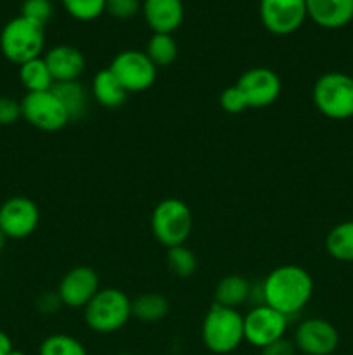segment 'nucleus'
I'll return each mask as SVG.
<instances>
[{"label":"nucleus","instance_id":"f257e3e1","mask_svg":"<svg viewBox=\"0 0 353 355\" xmlns=\"http://www.w3.org/2000/svg\"><path fill=\"white\" fill-rule=\"evenodd\" d=\"M315 284L307 269L294 263L279 266L266 274L260 291L262 304L280 312L284 318L298 315L314 297Z\"/></svg>","mask_w":353,"mask_h":355},{"label":"nucleus","instance_id":"f03ea898","mask_svg":"<svg viewBox=\"0 0 353 355\" xmlns=\"http://www.w3.org/2000/svg\"><path fill=\"white\" fill-rule=\"evenodd\" d=\"M83 319L87 328L97 335L116 333L132 319V300L118 288H100L83 309Z\"/></svg>","mask_w":353,"mask_h":355},{"label":"nucleus","instance_id":"7ed1b4c3","mask_svg":"<svg viewBox=\"0 0 353 355\" xmlns=\"http://www.w3.org/2000/svg\"><path fill=\"white\" fill-rule=\"evenodd\" d=\"M201 338L210 352L218 355L234 352L244 342V315L237 309L213 304L203 319Z\"/></svg>","mask_w":353,"mask_h":355},{"label":"nucleus","instance_id":"20e7f679","mask_svg":"<svg viewBox=\"0 0 353 355\" xmlns=\"http://www.w3.org/2000/svg\"><path fill=\"white\" fill-rule=\"evenodd\" d=\"M45 49V28L19 14L3 24L0 31V52L7 61L21 66L42 58Z\"/></svg>","mask_w":353,"mask_h":355},{"label":"nucleus","instance_id":"39448f33","mask_svg":"<svg viewBox=\"0 0 353 355\" xmlns=\"http://www.w3.org/2000/svg\"><path fill=\"white\" fill-rule=\"evenodd\" d=\"M194 217L190 207L179 198H166L151 214V231L156 241L165 248L185 245L192 234Z\"/></svg>","mask_w":353,"mask_h":355},{"label":"nucleus","instance_id":"423d86ee","mask_svg":"<svg viewBox=\"0 0 353 355\" xmlns=\"http://www.w3.org/2000/svg\"><path fill=\"white\" fill-rule=\"evenodd\" d=\"M314 104L329 120L353 118V76L341 71H329L318 76L314 85Z\"/></svg>","mask_w":353,"mask_h":355},{"label":"nucleus","instance_id":"0eeeda50","mask_svg":"<svg viewBox=\"0 0 353 355\" xmlns=\"http://www.w3.org/2000/svg\"><path fill=\"white\" fill-rule=\"evenodd\" d=\"M109 69L128 94L145 92L158 78V68L152 64L147 54L135 49L118 52L111 61Z\"/></svg>","mask_w":353,"mask_h":355},{"label":"nucleus","instance_id":"6e6552de","mask_svg":"<svg viewBox=\"0 0 353 355\" xmlns=\"http://www.w3.org/2000/svg\"><path fill=\"white\" fill-rule=\"evenodd\" d=\"M21 113L31 127L42 132H59L69 123L68 111L52 90L24 94Z\"/></svg>","mask_w":353,"mask_h":355},{"label":"nucleus","instance_id":"1a4fd4ad","mask_svg":"<svg viewBox=\"0 0 353 355\" xmlns=\"http://www.w3.org/2000/svg\"><path fill=\"white\" fill-rule=\"evenodd\" d=\"M258 10L265 30L277 37L296 33L308 19L305 0H260Z\"/></svg>","mask_w":353,"mask_h":355},{"label":"nucleus","instance_id":"9d476101","mask_svg":"<svg viewBox=\"0 0 353 355\" xmlns=\"http://www.w3.org/2000/svg\"><path fill=\"white\" fill-rule=\"evenodd\" d=\"M40 224V210L30 198L12 196L0 205V232L6 239H26Z\"/></svg>","mask_w":353,"mask_h":355},{"label":"nucleus","instance_id":"9b49d317","mask_svg":"<svg viewBox=\"0 0 353 355\" xmlns=\"http://www.w3.org/2000/svg\"><path fill=\"white\" fill-rule=\"evenodd\" d=\"M289 319L265 304H258L244 315V342L263 349L284 338Z\"/></svg>","mask_w":353,"mask_h":355},{"label":"nucleus","instance_id":"f8f14e48","mask_svg":"<svg viewBox=\"0 0 353 355\" xmlns=\"http://www.w3.org/2000/svg\"><path fill=\"white\" fill-rule=\"evenodd\" d=\"M294 347L305 355H334L339 333L332 322L322 318L303 319L294 331Z\"/></svg>","mask_w":353,"mask_h":355},{"label":"nucleus","instance_id":"ddd939ff","mask_svg":"<svg viewBox=\"0 0 353 355\" xmlns=\"http://www.w3.org/2000/svg\"><path fill=\"white\" fill-rule=\"evenodd\" d=\"M244 96L248 107H266L275 103L282 90L279 75L266 66L249 68L235 82Z\"/></svg>","mask_w":353,"mask_h":355},{"label":"nucleus","instance_id":"4468645a","mask_svg":"<svg viewBox=\"0 0 353 355\" xmlns=\"http://www.w3.org/2000/svg\"><path fill=\"white\" fill-rule=\"evenodd\" d=\"M99 274L89 266H78L69 269L61 277L57 286V297L61 305L69 309H85L87 304L99 293Z\"/></svg>","mask_w":353,"mask_h":355},{"label":"nucleus","instance_id":"2eb2a0df","mask_svg":"<svg viewBox=\"0 0 353 355\" xmlns=\"http://www.w3.org/2000/svg\"><path fill=\"white\" fill-rule=\"evenodd\" d=\"M44 61L54 78V83L78 82L87 66L83 52L73 45L64 44L48 49L47 54L44 55Z\"/></svg>","mask_w":353,"mask_h":355},{"label":"nucleus","instance_id":"dca6fc26","mask_svg":"<svg viewBox=\"0 0 353 355\" xmlns=\"http://www.w3.org/2000/svg\"><path fill=\"white\" fill-rule=\"evenodd\" d=\"M141 12L152 33L168 35L182 26L185 16L182 0H142Z\"/></svg>","mask_w":353,"mask_h":355},{"label":"nucleus","instance_id":"f3484780","mask_svg":"<svg viewBox=\"0 0 353 355\" xmlns=\"http://www.w3.org/2000/svg\"><path fill=\"white\" fill-rule=\"evenodd\" d=\"M307 14L324 30H339L353 21V0H305Z\"/></svg>","mask_w":353,"mask_h":355},{"label":"nucleus","instance_id":"a211bd4d","mask_svg":"<svg viewBox=\"0 0 353 355\" xmlns=\"http://www.w3.org/2000/svg\"><path fill=\"white\" fill-rule=\"evenodd\" d=\"M90 96L93 97V101L99 106L106 107V110H116V107H121L127 103L128 92L121 87V83L111 73V69L104 68L93 76Z\"/></svg>","mask_w":353,"mask_h":355},{"label":"nucleus","instance_id":"6ab92c4d","mask_svg":"<svg viewBox=\"0 0 353 355\" xmlns=\"http://www.w3.org/2000/svg\"><path fill=\"white\" fill-rule=\"evenodd\" d=\"M253 286L244 276L239 274H230L225 276L224 279L218 281L217 288L213 291L215 304L221 305L227 309H237L244 305L251 298Z\"/></svg>","mask_w":353,"mask_h":355},{"label":"nucleus","instance_id":"aec40b11","mask_svg":"<svg viewBox=\"0 0 353 355\" xmlns=\"http://www.w3.org/2000/svg\"><path fill=\"white\" fill-rule=\"evenodd\" d=\"M52 92L59 97L64 110L68 111L69 121L82 120L89 113L90 94L80 82H62L54 83Z\"/></svg>","mask_w":353,"mask_h":355},{"label":"nucleus","instance_id":"412c9836","mask_svg":"<svg viewBox=\"0 0 353 355\" xmlns=\"http://www.w3.org/2000/svg\"><path fill=\"white\" fill-rule=\"evenodd\" d=\"M170 314V302L161 293H142L132 300V318L145 324L163 321Z\"/></svg>","mask_w":353,"mask_h":355},{"label":"nucleus","instance_id":"4be33fe9","mask_svg":"<svg viewBox=\"0 0 353 355\" xmlns=\"http://www.w3.org/2000/svg\"><path fill=\"white\" fill-rule=\"evenodd\" d=\"M325 250L338 262H353V220L339 222L327 232Z\"/></svg>","mask_w":353,"mask_h":355},{"label":"nucleus","instance_id":"5701e85b","mask_svg":"<svg viewBox=\"0 0 353 355\" xmlns=\"http://www.w3.org/2000/svg\"><path fill=\"white\" fill-rule=\"evenodd\" d=\"M17 76L26 92H45V90H52L54 87V78H52L44 58L31 59V61L21 64Z\"/></svg>","mask_w":353,"mask_h":355},{"label":"nucleus","instance_id":"b1692460","mask_svg":"<svg viewBox=\"0 0 353 355\" xmlns=\"http://www.w3.org/2000/svg\"><path fill=\"white\" fill-rule=\"evenodd\" d=\"M145 54L151 59L156 68H166L173 64L179 55V45L173 35L168 33H152L145 44Z\"/></svg>","mask_w":353,"mask_h":355},{"label":"nucleus","instance_id":"393cba45","mask_svg":"<svg viewBox=\"0 0 353 355\" xmlns=\"http://www.w3.org/2000/svg\"><path fill=\"white\" fill-rule=\"evenodd\" d=\"M166 266H168L170 272L179 279H187V277L194 276L197 269V259L190 248L185 245L175 246V248H168L166 253Z\"/></svg>","mask_w":353,"mask_h":355},{"label":"nucleus","instance_id":"a878e982","mask_svg":"<svg viewBox=\"0 0 353 355\" xmlns=\"http://www.w3.org/2000/svg\"><path fill=\"white\" fill-rule=\"evenodd\" d=\"M38 355H87V350L75 336L55 333L40 343Z\"/></svg>","mask_w":353,"mask_h":355},{"label":"nucleus","instance_id":"bb28decb","mask_svg":"<svg viewBox=\"0 0 353 355\" xmlns=\"http://www.w3.org/2000/svg\"><path fill=\"white\" fill-rule=\"evenodd\" d=\"M107 0H61L66 12L76 21L89 23L106 12Z\"/></svg>","mask_w":353,"mask_h":355},{"label":"nucleus","instance_id":"cd10ccee","mask_svg":"<svg viewBox=\"0 0 353 355\" xmlns=\"http://www.w3.org/2000/svg\"><path fill=\"white\" fill-rule=\"evenodd\" d=\"M21 16L45 28L54 16V6L51 0H24L21 3Z\"/></svg>","mask_w":353,"mask_h":355},{"label":"nucleus","instance_id":"c85d7f7f","mask_svg":"<svg viewBox=\"0 0 353 355\" xmlns=\"http://www.w3.org/2000/svg\"><path fill=\"white\" fill-rule=\"evenodd\" d=\"M142 9L141 0H107L106 12L114 19L127 21L137 16Z\"/></svg>","mask_w":353,"mask_h":355},{"label":"nucleus","instance_id":"c756f323","mask_svg":"<svg viewBox=\"0 0 353 355\" xmlns=\"http://www.w3.org/2000/svg\"><path fill=\"white\" fill-rule=\"evenodd\" d=\"M220 106L228 114H241L248 110L244 96L237 85H230L220 94Z\"/></svg>","mask_w":353,"mask_h":355},{"label":"nucleus","instance_id":"7c9ffc66","mask_svg":"<svg viewBox=\"0 0 353 355\" xmlns=\"http://www.w3.org/2000/svg\"><path fill=\"white\" fill-rule=\"evenodd\" d=\"M19 118H23L21 101L12 99V97H0V125L9 127L16 123Z\"/></svg>","mask_w":353,"mask_h":355},{"label":"nucleus","instance_id":"2f4dec72","mask_svg":"<svg viewBox=\"0 0 353 355\" xmlns=\"http://www.w3.org/2000/svg\"><path fill=\"white\" fill-rule=\"evenodd\" d=\"M262 355H294L296 354V347H294V342L287 338H280L277 342L270 343V345L263 347Z\"/></svg>","mask_w":353,"mask_h":355},{"label":"nucleus","instance_id":"473e14b6","mask_svg":"<svg viewBox=\"0 0 353 355\" xmlns=\"http://www.w3.org/2000/svg\"><path fill=\"white\" fill-rule=\"evenodd\" d=\"M12 350V340L9 338L7 333H3L2 329H0V355H9Z\"/></svg>","mask_w":353,"mask_h":355},{"label":"nucleus","instance_id":"72a5a7b5","mask_svg":"<svg viewBox=\"0 0 353 355\" xmlns=\"http://www.w3.org/2000/svg\"><path fill=\"white\" fill-rule=\"evenodd\" d=\"M3 243H6V236H3V234H2V232H0V250H2Z\"/></svg>","mask_w":353,"mask_h":355},{"label":"nucleus","instance_id":"f704fd0d","mask_svg":"<svg viewBox=\"0 0 353 355\" xmlns=\"http://www.w3.org/2000/svg\"><path fill=\"white\" fill-rule=\"evenodd\" d=\"M9 355H26L24 352H21V350H12Z\"/></svg>","mask_w":353,"mask_h":355},{"label":"nucleus","instance_id":"c9c22d12","mask_svg":"<svg viewBox=\"0 0 353 355\" xmlns=\"http://www.w3.org/2000/svg\"><path fill=\"white\" fill-rule=\"evenodd\" d=\"M118 355H135V354H118Z\"/></svg>","mask_w":353,"mask_h":355},{"label":"nucleus","instance_id":"e433bc0d","mask_svg":"<svg viewBox=\"0 0 353 355\" xmlns=\"http://www.w3.org/2000/svg\"><path fill=\"white\" fill-rule=\"evenodd\" d=\"M352 76H353V75H352Z\"/></svg>","mask_w":353,"mask_h":355}]
</instances>
